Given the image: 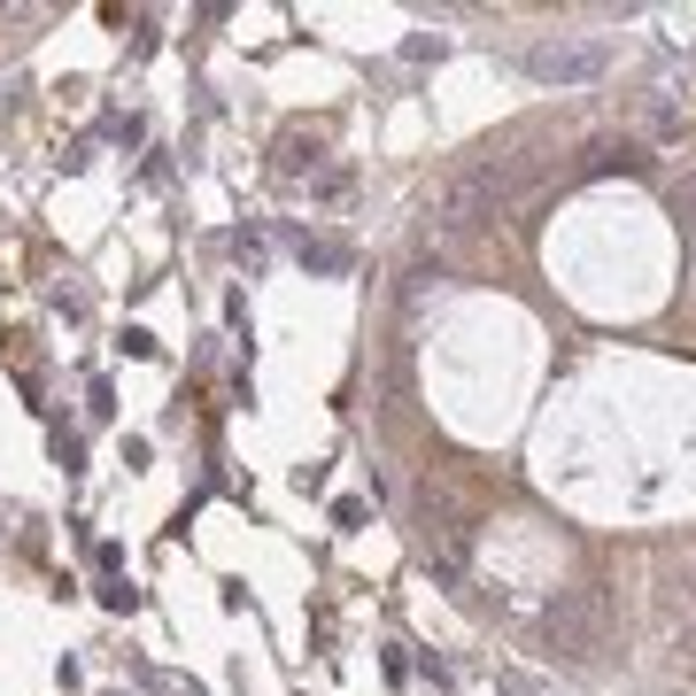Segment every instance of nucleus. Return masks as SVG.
<instances>
[{
    "label": "nucleus",
    "mask_w": 696,
    "mask_h": 696,
    "mask_svg": "<svg viewBox=\"0 0 696 696\" xmlns=\"http://www.w3.org/2000/svg\"><path fill=\"white\" fill-rule=\"evenodd\" d=\"M527 70H535L542 85H588V77L612 70V47H603V39H542V47L527 55Z\"/></svg>",
    "instance_id": "1"
},
{
    "label": "nucleus",
    "mask_w": 696,
    "mask_h": 696,
    "mask_svg": "<svg viewBox=\"0 0 696 696\" xmlns=\"http://www.w3.org/2000/svg\"><path fill=\"white\" fill-rule=\"evenodd\" d=\"M302 264L310 272H348V248L340 240H302Z\"/></svg>",
    "instance_id": "2"
},
{
    "label": "nucleus",
    "mask_w": 696,
    "mask_h": 696,
    "mask_svg": "<svg viewBox=\"0 0 696 696\" xmlns=\"http://www.w3.org/2000/svg\"><path fill=\"white\" fill-rule=\"evenodd\" d=\"M101 603H109V612H132V603H140V588H124V580H109V588H101Z\"/></svg>",
    "instance_id": "3"
}]
</instances>
